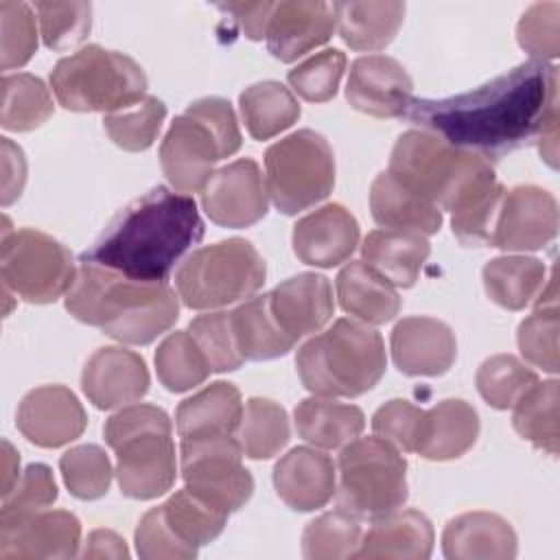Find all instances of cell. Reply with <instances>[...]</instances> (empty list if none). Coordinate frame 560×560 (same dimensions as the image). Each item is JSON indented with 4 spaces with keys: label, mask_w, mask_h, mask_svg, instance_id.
Instances as JSON below:
<instances>
[{
    "label": "cell",
    "mask_w": 560,
    "mask_h": 560,
    "mask_svg": "<svg viewBox=\"0 0 560 560\" xmlns=\"http://www.w3.org/2000/svg\"><path fill=\"white\" fill-rule=\"evenodd\" d=\"M558 114V68L525 61L464 94L411 98L407 118L448 144L499 158L527 144Z\"/></svg>",
    "instance_id": "1"
},
{
    "label": "cell",
    "mask_w": 560,
    "mask_h": 560,
    "mask_svg": "<svg viewBox=\"0 0 560 560\" xmlns=\"http://www.w3.org/2000/svg\"><path fill=\"white\" fill-rule=\"evenodd\" d=\"M201 236L203 221L195 199L158 186L127 206L81 260L133 280L166 282L175 262Z\"/></svg>",
    "instance_id": "2"
},
{
    "label": "cell",
    "mask_w": 560,
    "mask_h": 560,
    "mask_svg": "<svg viewBox=\"0 0 560 560\" xmlns=\"http://www.w3.org/2000/svg\"><path fill=\"white\" fill-rule=\"evenodd\" d=\"M66 311L116 341L147 346L177 322L179 295L166 282L133 280L81 260L66 293Z\"/></svg>",
    "instance_id": "3"
},
{
    "label": "cell",
    "mask_w": 560,
    "mask_h": 560,
    "mask_svg": "<svg viewBox=\"0 0 560 560\" xmlns=\"http://www.w3.org/2000/svg\"><path fill=\"white\" fill-rule=\"evenodd\" d=\"M383 337L363 322L337 319L328 330L300 346L295 368L302 385L326 398H354L385 374Z\"/></svg>",
    "instance_id": "4"
},
{
    "label": "cell",
    "mask_w": 560,
    "mask_h": 560,
    "mask_svg": "<svg viewBox=\"0 0 560 560\" xmlns=\"http://www.w3.org/2000/svg\"><path fill=\"white\" fill-rule=\"evenodd\" d=\"M173 424L155 405H129L107 418L105 442L116 451V479L129 499H155L177 477Z\"/></svg>",
    "instance_id": "5"
},
{
    "label": "cell",
    "mask_w": 560,
    "mask_h": 560,
    "mask_svg": "<svg viewBox=\"0 0 560 560\" xmlns=\"http://www.w3.org/2000/svg\"><path fill=\"white\" fill-rule=\"evenodd\" d=\"M389 171L418 195L448 212L466 192L497 177L486 158L453 147L424 129H409L396 140Z\"/></svg>",
    "instance_id": "6"
},
{
    "label": "cell",
    "mask_w": 560,
    "mask_h": 560,
    "mask_svg": "<svg viewBox=\"0 0 560 560\" xmlns=\"http://www.w3.org/2000/svg\"><path fill=\"white\" fill-rule=\"evenodd\" d=\"M50 88L70 112L112 114L144 98L147 74L131 57L90 44L57 61Z\"/></svg>",
    "instance_id": "7"
},
{
    "label": "cell",
    "mask_w": 560,
    "mask_h": 560,
    "mask_svg": "<svg viewBox=\"0 0 560 560\" xmlns=\"http://www.w3.org/2000/svg\"><path fill=\"white\" fill-rule=\"evenodd\" d=\"M265 276L258 249L245 238H228L195 249L177 267L175 289L188 308L212 311L254 295Z\"/></svg>",
    "instance_id": "8"
},
{
    "label": "cell",
    "mask_w": 560,
    "mask_h": 560,
    "mask_svg": "<svg viewBox=\"0 0 560 560\" xmlns=\"http://www.w3.org/2000/svg\"><path fill=\"white\" fill-rule=\"evenodd\" d=\"M339 508L357 518L398 510L407 497V462L378 435L354 438L339 453Z\"/></svg>",
    "instance_id": "9"
},
{
    "label": "cell",
    "mask_w": 560,
    "mask_h": 560,
    "mask_svg": "<svg viewBox=\"0 0 560 560\" xmlns=\"http://www.w3.org/2000/svg\"><path fill=\"white\" fill-rule=\"evenodd\" d=\"M265 184L271 203L282 214H298L324 201L335 186V155L328 140L300 129L265 153Z\"/></svg>",
    "instance_id": "10"
},
{
    "label": "cell",
    "mask_w": 560,
    "mask_h": 560,
    "mask_svg": "<svg viewBox=\"0 0 560 560\" xmlns=\"http://www.w3.org/2000/svg\"><path fill=\"white\" fill-rule=\"evenodd\" d=\"M77 269L57 238L31 228L11 230L4 219L0 276L11 293L31 304H50L70 291Z\"/></svg>",
    "instance_id": "11"
},
{
    "label": "cell",
    "mask_w": 560,
    "mask_h": 560,
    "mask_svg": "<svg viewBox=\"0 0 560 560\" xmlns=\"http://www.w3.org/2000/svg\"><path fill=\"white\" fill-rule=\"evenodd\" d=\"M241 459L243 448L234 435L195 438L179 444V472L186 488L228 514L243 508L254 492V477Z\"/></svg>",
    "instance_id": "12"
},
{
    "label": "cell",
    "mask_w": 560,
    "mask_h": 560,
    "mask_svg": "<svg viewBox=\"0 0 560 560\" xmlns=\"http://www.w3.org/2000/svg\"><path fill=\"white\" fill-rule=\"evenodd\" d=\"M201 208L223 228H249L269 208V192L260 166L252 158L234 160L210 175L201 188Z\"/></svg>",
    "instance_id": "13"
},
{
    "label": "cell",
    "mask_w": 560,
    "mask_h": 560,
    "mask_svg": "<svg viewBox=\"0 0 560 560\" xmlns=\"http://www.w3.org/2000/svg\"><path fill=\"white\" fill-rule=\"evenodd\" d=\"M81 523L72 512L0 516V560L72 558L79 553Z\"/></svg>",
    "instance_id": "14"
},
{
    "label": "cell",
    "mask_w": 560,
    "mask_h": 560,
    "mask_svg": "<svg viewBox=\"0 0 560 560\" xmlns=\"http://www.w3.org/2000/svg\"><path fill=\"white\" fill-rule=\"evenodd\" d=\"M558 234L556 197L538 186H514L503 192L490 247L534 252Z\"/></svg>",
    "instance_id": "15"
},
{
    "label": "cell",
    "mask_w": 560,
    "mask_h": 560,
    "mask_svg": "<svg viewBox=\"0 0 560 560\" xmlns=\"http://www.w3.org/2000/svg\"><path fill=\"white\" fill-rule=\"evenodd\" d=\"M223 158L228 155L217 136L186 112L171 122L160 144L162 171L168 184L184 195L201 190Z\"/></svg>",
    "instance_id": "16"
},
{
    "label": "cell",
    "mask_w": 560,
    "mask_h": 560,
    "mask_svg": "<svg viewBox=\"0 0 560 560\" xmlns=\"http://www.w3.org/2000/svg\"><path fill=\"white\" fill-rule=\"evenodd\" d=\"M337 26V4L315 0H282L273 4L265 42L269 52L291 63L326 44Z\"/></svg>",
    "instance_id": "17"
},
{
    "label": "cell",
    "mask_w": 560,
    "mask_h": 560,
    "mask_svg": "<svg viewBox=\"0 0 560 560\" xmlns=\"http://www.w3.org/2000/svg\"><path fill=\"white\" fill-rule=\"evenodd\" d=\"M413 83L407 70L387 55L359 57L350 66L346 98L374 118H398L407 114Z\"/></svg>",
    "instance_id": "18"
},
{
    "label": "cell",
    "mask_w": 560,
    "mask_h": 560,
    "mask_svg": "<svg viewBox=\"0 0 560 560\" xmlns=\"http://www.w3.org/2000/svg\"><path fill=\"white\" fill-rule=\"evenodd\" d=\"M15 424L28 442L42 448H57L85 431L88 416L68 387L44 385L22 398Z\"/></svg>",
    "instance_id": "19"
},
{
    "label": "cell",
    "mask_w": 560,
    "mask_h": 560,
    "mask_svg": "<svg viewBox=\"0 0 560 560\" xmlns=\"http://www.w3.org/2000/svg\"><path fill=\"white\" fill-rule=\"evenodd\" d=\"M81 389L96 409H116L149 392V370L140 354L127 348H98L81 374Z\"/></svg>",
    "instance_id": "20"
},
{
    "label": "cell",
    "mask_w": 560,
    "mask_h": 560,
    "mask_svg": "<svg viewBox=\"0 0 560 560\" xmlns=\"http://www.w3.org/2000/svg\"><path fill=\"white\" fill-rule=\"evenodd\" d=\"M293 252L304 265L330 269L346 262L359 245V223L341 203H326L293 228Z\"/></svg>",
    "instance_id": "21"
},
{
    "label": "cell",
    "mask_w": 560,
    "mask_h": 560,
    "mask_svg": "<svg viewBox=\"0 0 560 560\" xmlns=\"http://www.w3.org/2000/svg\"><path fill=\"white\" fill-rule=\"evenodd\" d=\"M392 359L407 376H440L457 357L453 330L433 317H405L392 330Z\"/></svg>",
    "instance_id": "22"
},
{
    "label": "cell",
    "mask_w": 560,
    "mask_h": 560,
    "mask_svg": "<svg viewBox=\"0 0 560 560\" xmlns=\"http://www.w3.org/2000/svg\"><path fill=\"white\" fill-rule=\"evenodd\" d=\"M269 308L280 328L298 341L322 330L332 317V287L319 273H298L269 293Z\"/></svg>",
    "instance_id": "23"
},
{
    "label": "cell",
    "mask_w": 560,
    "mask_h": 560,
    "mask_svg": "<svg viewBox=\"0 0 560 560\" xmlns=\"http://www.w3.org/2000/svg\"><path fill=\"white\" fill-rule=\"evenodd\" d=\"M273 486L278 497L298 512L324 508L337 490L332 459L315 448L298 446L273 466Z\"/></svg>",
    "instance_id": "24"
},
{
    "label": "cell",
    "mask_w": 560,
    "mask_h": 560,
    "mask_svg": "<svg viewBox=\"0 0 560 560\" xmlns=\"http://www.w3.org/2000/svg\"><path fill=\"white\" fill-rule=\"evenodd\" d=\"M442 551L448 560H512L516 534L499 514L466 512L446 523Z\"/></svg>",
    "instance_id": "25"
},
{
    "label": "cell",
    "mask_w": 560,
    "mask_h": 560,
    "mask_svg": "<svg viewBox=\"0 0 560 560\" xmlns=\"http://www.w3.org/2000/svg\"><path fill=\"white\" fill-rule=\"evenodd\" d=\"M433 551V525L418 510H394L376 516L361 536L354 558L427 560Z\"/></svg>",
    "instance_id": "26"
},
{
    "label": "cell",
    "mask_w": 560,
    "mask_h": 560,
    "mask_svg": "<svg viewBox=\"0 0 560 560\" xmlns=\"http://www.w3.org/2000/svg\"><path fill=\"white\" fill-rule=\"evenodd\" d=\"M370 210L387 230L435 234L442 228V210L400 182L389 168L378 173L370 188Z\"/></svg>",
    "instance_id": "27"
},
{
    "label": "cell",
    "mask_w": 560,
    "mask_h": 560,
    "mask_svg": "<svg viewBox=\"0 0 560 560\" xmlns=\"http://www.w3.org/2000/svg\"><path fill=\"white\" fill-rule=\"evenodd\" d=\"M241 418V392L232 383L217 381L179 402L175 411V429L182 440L236 435Z\"/></svg>",
    "instance_id": "28"
},
{
    "label": "cell",
    "mask_w": 560,
    "mask_h": 560,
    "mask_svg": "<svg viewBox=\"0 0 560 560\" xmlns=\"http://www.w3.org/2000/svg\"><path fill=\"white\" fill-rule=\"evenodd\" d=\"M429 254L431 245L424 234L409 230H374L363 238L361 245L363 262L381 273L387 282L402 289L416 284Z\"/></svg>",
    "instance_id": "29"
},
{
    "label": "cell",
    "mask_w": 560,
    "mask_h": 560,
    "mask_svg": "<svg viewBox=\"0 0 560 560\" xmlns=\"http://www.w3.org/2000/svg\"><path fill=\"white\" fill-rule=\"evenodd\" d=\"M479 435V416L462 398H446L424 411L418 455L424 459L446 462L462 457Z\"/></svg>",
    "instance_id": "30"
},
{
    "label": "cell",
    "mask_w": 560,
    "mask_h": 560,
    "mask_svg": "<svg viewBox=\"0 0 560 560\" xmlns=\"http://www.w3.org/2000/svg\"><path fill=\"white\" fill-rule=\"evenodd\" d=\"M335 284L341 308L363 324H387L400 311V298L394 284L363 260L348 262Z\"/></svg>",
    "instance_id": "31"
},
{
    "label": "cell",
    "mask_w": 560,
    "mask_h": 560,
    "mask_svg": "<svg viewBox=\"0 0 560 560\" xmlns=\"http://www.w3.org/2000/svg\"><path fill=\"white\" fill-rule=\"evenodd\" d=\"M295 429L302 440L319 448H339L361 435L365 416L354 405H343L326 396L304 398L295 407Z\"/></svg>",
    "instance_id": "32"
},
{
    "label": "cell",
    "mask_w": 560,
    "mask_h": 560,
    "mask_svg": "<svg viewBox=\"0 0 560 560\" xmlns=\"http://www.w3.org/2000/svg\"><path fill=\"white\" fill-rule=\"evenodd\" d=\"M341 39L352 50H383L398 33L405 2H335Z\"/></svg>",
    "instance_id": "33"
},
{
    "label": "cell",
    "mask_w": 560,
    "mask_h": 560,
    "mask_svg": "<svg viewBox=\"0 0 560 560\" xmlns=\"http://www.w3.org/2000/svg\"><path fill=\"white\" fill-rule=\"evenodd\" d=\"M488 298L508 311H523L542 291L547 282L545 262L532 256H499L483 271Z\"/></svg>",
    "instance_id": "34"
},
{
    "label": "cell",
    "mask_w": 560,
    "mask_h": 560,
    "mask_svg": "<svg viewBox=\"0 0 560 560\" xmlns=\"http://www.w3.org/2000/svg\"><path fill=\"white\" fill-rule=\"evenodd\" d=\"M236 346L245 361H267L287 354L295 341L280 328L271 308L269 293L252 298L230 311Z\"/></svg>",
    "instance_id": "35"
},
{
    "label": "cell",
    "mask_w": 560,
    "mask_h": 560,
    "mask_svg": "<svg viewBox=\"0 0 560 560\" xmlns=\"http://www.w3.org/2000/svg\"><path fill=\"white\" fill-rule=\"evenodd\" d=\"M241 116L254 140H269L289 129L300 118V103L280 81L249 85L241 98Z\"/></svg>",
    "instance_id": "36"
},
{
    "label": "cell",
    "mask_w": 560,
    "mask_h": 560,
    "mask_svg": "<svg viewBox=\"0 0 560 560\" xmlns=\"http://www.w3.org/2000/svg\"><path fill=\"white\" fill-rule=\"evenodd\" d=\"M558 400H560V389L558 381H538L534 383L516 402H514V413H512V424L516 433L534 444L536 448L558 455V442H560V431H558Z\"/></svg>",
    "instance_id": "37"
},
{
    "label": "cell",
    "mask_w": 560,
    "mask_h": 560,
    "mask_svg": "<svg viewBox=\"0 0 560 560\" xmlns=\"http://www.w3.org/2000/svg\"><path fill=\"white\" fill-rule=\"evenodd\" d=\"M160 508L175 536L197 551L201 545L214 540L223 532L230 516L225 510L201 499L186 486L168 497V501Z\"/></svg>",
    "instance_id": "38"
},
{
    "label": "cell",
    "mask_w": 560,
    "mask_h": 560,
    "mask_svg": "<svg viewBox=\"0 0 560 560\" xmlns=\"http://www.w3.org/2000/svg\"><path fill=\"white\" fill-rule=\"evenodd\" d=\"M52 96L39 77L4 74L0 125L9 131H31L52 116Z\"/></svg>",
    "instance_id": "39"
},
{
    "label": "cell",
    "mask_w": 560,
    "mask_h": 560,
    "mask_svg": "<svg viewBox=\"0 0 560 560\" xmlns=\"http://www.w3.org/2000/svg\"><path fill=\"white\" fill-rule=\"evenodd\" d=\"M238 442L249 459H269L289 442V418L284 407L269 398H249L243 405Z\"/></svg>",
    "instance_id": "40"
},
{
    "label": "cell",
    "mask_w": 560,
    "mask_h": 560,
    "mask_svg": "<svg viewBox=\"0 0 560 560\" xmlns=\"http://www.w3.org/2000/svg\"><path fill=\"white\" fill-rule=\"evenodd\" d=\"M155 372L168 392H188L210 376V363L186 330L171 332L155 350Z\"/></svg>",
    "instance_id": "41"
},
{
    "label": "cell",
    "mask_w": 560,
    "mask_h": 560,
    "mask_svg": "<svg viewBox=\"0 0 560 560\" xmlns=\"http://www.w3.org/2000/svg\"><path fill=\"white\" fill-rule=\"evenodd\" d=\"M503 192L505 188L494 177L466 192L451 210V228L462 245H490Z\"/></svg>",
    "instance_id": "42"
},
{
    "label": "cell",
    "mask_w": 560,
    "mask_h": 560,
    "mask_svg": "<svg viewBox=\"0 0 560 560\" xmlns=\"http://www.w3.org/2000/svg\"><path fill=\"white\" fill-rule=\"evenodd\" d=\"M359 518L343 512H326L313 518L302 534V556L308 560L354 558L361 545Z\"/></svg>",
    "instance_id": "43"
},
{
    "label": "cell",
    "mask_w": 560,
    "mask_h": 560,
    "mask_svg": "<svg viewBox=\"0 0 560 560\" xmlns=\"http://www.w3.org/2000/svg\"><path fill=\"white\" fill-rule=\"evenodd\" d=\"M166 118V105L158 96H144L131 107L103 116V127L112 142L125 151L149 149Z\"/></svg>",
    "instance_id": "44"
},
{
    "label": "cell",
    "mask_w": 560,
    "mask_h": 560,
    "mask_svg": "<svg viewBox=\"0 0 560 560\" xmlns=\"http://www.w3.org/2000/svg\"><path fill=\"white\" fill-rule=\"evenodd\" d=\"M477 389L494 409H510L514 402L538 383V374L512 354H494L477 370Z\"/></svg>",
    "instance_id": "45"
},
{
    "label": "cell",
    "mask_w": 560,
    "mask_h": 560,
    "mask_svg": "<svg viewBox=\"0 0 560 560\" xmlns=\"http://www.w3.org/2000/svg\"><path fill=\"white\" fill-rule=\"evenodd\" d=\"M59 468L70 494L83 501L103 497L114 475L109 457L96 444H81L66 451L59 459Z\"/></svg>",
    "instance_id": "46"
},
{
    "label": "cell",
    "mask_w": 560,
    "mask_h": 560,
    "mask_svg": "<svg viewBox=\"0 0 560 560\" xmlns=\"http://www.w3.org/2000/svg\"><path fill=\"white\" fill-rule=\"evenodd\" d=\"M46 48L66 50L81 44L92 28L90 2H35Z\"/></svg>",
    "instance_id": "47"
},
{
    "label": "cell",
    "mask_w": 560,
    "mask_h": 560,
    "mask_svg": "<svg viewBox=\"0 0 560 560\" xmlns=\"http://www.w3.org/2000/svg\"><path fill=\"white\" fill-rule=\"evenodd\" d=\"M188 332L208 359L212 372H232L245 361L236 346L230 311H210L195 317Z\"/></svg>",
    "instance_id": "48"
},
{
    "label": "cell",
    "mask_w": 560,
    "mask_h": 560,
    "mask_svg": "<svg viewBox=\"0 0 560 560\" xmlns=\"http://www.w3.org/2000/svg\"><path fill=\"white\" fill-rule=\"evenodd\" d=\"M518 350L527 363L542 372H558V306L540 302L538 308L518 324Z\"/></svg>",
    "instance_id": "49"
},
{
    "label": "cell",
    "mask_w": 560,
    "mask_h": 560,
    "mask_svg": "<svg viewBox=\"0 0 560 560\" xmlns=\"http://www.w3.org/2000/svg\"><path fill=\"white\" fill-rule=\"evenodd\" d=\"M37 50V26L31 4L0 2V66L2 70L22 68Z\"/></svg>",
    "instance_id": "50"
},
{
    "label": "cell",
    "mask_w": 560,
    "mask_h": 560,
    "mask_svg": "<svg viewBox=\"0 0 560 560\" xmlns=\"http://www.w3.org/2000/svg\"><path fill=\"white\" fill-rule=\"evenodd\" d=\"M346 70V55L339 48H326L289 70L291 88L308 103H324L337 94Z\"/></svg>",
    "instance_id": "51"
},
{
    "label": "cell",
    "mask_w": 560,
    "mask_h": 560,
    "mask_svg": "<svg viewBox=\"0 0 560 560\" xmlns=\"http://www.w3.org/2000/svg\"><path fill=\"white\" fill-rule=\"evenodd\" d=\"M422 427H424V409L400 398L385 402L372 416L374 435L383 438L385 442H389L392 446L405 453L418 451Z\"/></svg>",
    "instance_id": "52"
},
{
    "label": "cell",
    "mask_w": 560,
    "mask_h": 560,
    "mask_svg": "<svg viewBox=\"0 0 560 560\" xmlns=\"http://www.w3.org/2000/svg\"><path fill=\"white\" fill-rule=\"evenodd\" d=\"M558 15V2H536L518 20L516 39L525 52L536 57V61L553 59L560 55Z\"/></svg>",
    "instance_id": "53"
},
{
    "label": "cell",
    "mask_w": 560,
    "mask_h": 560,
    "mask_svg": "<svg viewBox=\"0 0 560 560\" xmlns=\"http://www.w3.org/2000/svg\"><path fill=\"white\" fill-rule=\"evenodd\" d=\"M57 501V483L46 464H31L13 490L2 497L0 516H22L39 512Z\"/></svg>",
    "instance_id": "54"
},
{
    "label": "cell",
    "mask_w": 560,
    "mask_h": 560,
    "mask_svg": "<svg viewBox=\"0 0 560 560\" xmlns=\"http://www.w3.org/2000/svg\"><path fill=\"white\" fill-rule=\"evenodd\" d=\"M136 551L144 560H162V558H173V560H188L197 556V549L188 547L182 542L171 525L166 523L162 508L149 510L138 527H136Z\"/></svg>",
    "instance_id": "55"
},
{
    "label": "cell",
    "mask_w": 560,
    "mask_h": 560,
    "mask_svg": "<svg viewBox=\"0 0 560 560\" xmlns=\"http://www.w3.org/2000/svg\"><path fill=\"white\" fill-rule=\"evenodd\" d=\"M186 114L201 120L221 142L225 155H234L241 149V129L230 101L221 96H206L186 107Z\"/></svg>",
    "instance_id": "56"
},
{
    "label": "cell",
    "mask_w": 560,
    "mask_h": 560,
    "mask_svg": "<svg viewBox=\"0 0 560 560\" xmlns=\"http://www.w3.org/2000/svg\"><path fill=\"white\" fill-rule=\"evenodd\" d=\"M273 4L276 2H221L217 7L236 20L245 37L258 42L265 37Z\"/></svg>",
    "instance_id": "57"
},
{
    "label": "cell",
    "mask_w": 560,
    "mask_h": 560,
    "mask_svg": "<svg viewBox=\"0 0 560 560\" xmlns=\"http://www.w3.org/2000/svg\"><path fill=\"white\" fill-rule=\"evenodd\" d=\"M2 142V206L13 203L24 188L26 182V160L18 144L9 138H0Z\"/></svg>",
    "instance_id": "58"
},
{
    "label": "cell",
    "mask_w": 560,
    "mask_h": 560,
    "mask_svg": "<svg viewBox=\"0 0 560 560\" xmlns=\"http://www.w3.org/2000/svg\"><path fill=\"white\" fill-rule=\"evenodd\" d=\"M83 558H129L125 540L109 529H94L83 549Z\"/></svg>",
    "instance_id": "59"
},
{
    "label": "cell",
    "mask_w": 560,
    "mask_h": 560,
    "mask_svg": "<svg viewBox=\"0 0 560 560\" xmlns=\"http://www.w3.org/2000/svg\"><path fill=\"white\" fill-rule=\"evenodd\" d=\"M2 497H7L20 479V457L9 440H2Z\"/></svg>",
    "instance_id": "60"
}]
</instances>
